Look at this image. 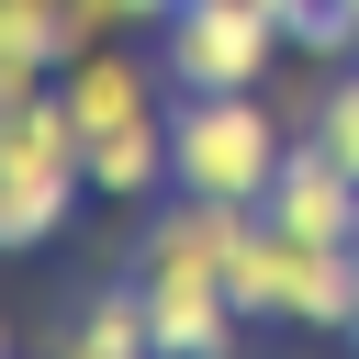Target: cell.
Instances as JSON below:
<instances>
[{"mask_svg":"<svg viewBox=\"0 0 359 359\" xmlns=\"http://www.w3.org/2000/svg\"><path fill=\"white\" fill-rule=\"evenodd\" d=\"M135 22V0H67V34L79 45H101V34H123Z\"/></svg>","mask_w":359,"mask_h":359,"instance_id":"4fadbf2b","label":"cell"},{"mask_svg":"<svg viewBox=\"0 0 359 359\" xmlns=\"http://www.w3.org/2000/svg\"><path fill=\"white\" fill-rule=\"evenodd\" d=\"M280 34H292V56H314V67H348V56H359V0H303Z\"/></svg>","mask_w":359,"mask_h":359,"instance_id":"8fae6325","label":"cell"},{"mask_svg":"<svg viewBox=\"0 0 359 359\" xmlns=\"http://www.w3.org/2000/svg\"><path fill=\"white\" fill-rule=\"evenodd\" d=\"M303 135H314L337 168H359V67H325V79L303 90Z\"/></svg>","mask_w":359,"mask_h":359,"instance_id":"30bf717a","label":"cell"},{"mask_svg":"<svg viewBox=\"0 0 359 359\" xmlns=\"http://www.w3.org/2000/svg\"><path fill=\"white\" fill-rule=\"evenodd\" d=\"M168 11H180V0H135V22H168Z\"/></svg>","mask_w":359,"mask_h":359,"instance_id":"5bb4252c","label":"cell"},{"mask_svg":"<svg viewBox=\"0 0 359 359\" xmlns=\"http://www.w3.org/2000/svg\"><path fill=\"white\" fill-rule=\"evenodd\" d=\"M348 348H359V314H348Z\"/></svg>","mask_w":359,"mask_h":359,"instance_id":"2e32d148","label":"cell"},{"mask_svg":"<svg viewBox=\"0 0 359 359\" xmlns=\"http://www.w3.org/2000/svg\"><path fill=\"white\" fill-rule=\"evenodd\" d=\"M348 314H359V247H314V236H292V292H280V325L348 337Z\"/></svg>","mask_w":359,"mask_h":359,"instance_id":"ba28073f","label":"cell"},{"mask_svg":"<svg viewBox=\"0 0 359 359\" xmlns=\"http://www.w3.org/2000/svg\"><path fill=\"white\" fill-rule=\"evenodd\" d=\"M348 359H359V348H348Z\"/></svg>","mask_w":359,"mask_h":359,"instance_id":"ac0fdd59","label":"cell"},{"mask_svg":"<svg viewBox=\"0 0 359 359\" xmlns=\"http://www.w3.org/2000/svg\"><path fill=\"white\" fill-rule=\"evenodd\" d=\"M79 191H90V146H79L67 101L45 90V101H22V112L0 123V258L56 247L67 213H79Z\"/></svg>","mask_w":359,"mask_h":359,"instance_id":"3957f363","label":"cell"},{"mask_svg":"<svg viewBox=\"0 0 359 359\" xmlns=\"http://www.w3.org/2000/svg\"><path fill=\"white\" fill-rule=\"evenodd\" d=\"M56 359H157V337H146V292H135V269L123 280H101L67 325H56Z\"/></svg>","mask_w":359,"mask_h":359,"instance_id":"9c48e42d","label":"cell"},{"mask_svg":"<svg viewBox=\"0 0 359 359\" xmlns=\"http://www.w3.org/2000/svg\"><path fill=\"white\" fill-rule=\"evenodd\" d=\"M348 67H359V56H348Z\"/></svg>","mask_w":359,"mask_h":359,"instance_id":"d6986e66","label":"cell"},{"mask_svg":"<svg viewBox=\"0 0 359 359\" xmlns=\"http://www.w3.org/2000/svg\"><path fill=\"white\" fill-rule=\"evenodd\" d=\"M0 359H11V325H0Z\"/></svg>","mask_w":359,"mask_h":359,"instance_id":"e0dca14e","label":"cell"},{"mask_svg":"<svg viewBox=\"0 0 359 359\" xmlns=\"http://www.w3.org/2000/svg\"><path fill=\"white\" fill-rule=\"evenodd\" d=\"M224 224L236 202H202V191H168L135 236V292H146V337L157 359H236L247 348V303L224 292Z\"/></svg>","mask_w":359,"mask_h":359,"instance_id":"6da1fadb","label":"cell"},{"mask_svg":"<svg viewBox=\"0 0 359 359\" xmlns=\"http://www.w3.org/2000/svg\"><path fill=\"white\" fill-rule=\"evenodd\" d=\"M258 11H269V22H292V11H303V0H258Z\"/></svg>","mask_w":359,"mask_h":359,"instance_id":"9a60e30c","label":"cell"},{"mask_svg":"<svg viewBox=\"0 0 359 359\" xmlns=\"http://www.w3.org/2000/svg\"><path fill=\"white\" fill-rule=\"evenodd\" d=\"M280 45H292V34H280L258 0H180V11L157 22L168 90H269Z\"/></svg>","mask_w":359,"mask_h":359,"instance_id":"277c9868","label":"cell"},{"mask_svg":"<svg viewBox=\"0 0 359 359\" xmlns=\"http://www.w3.org/2000/svg\"><path fill=\"white\" fill-rule=\"evenodd\" d=\"M292 157V112H269L258 90H180L168 101V191L202 202H258Z\"/></svg>","mask_w":359,"mask_h":359,"instance_id":"7a4b0ae2","label":"cell"},{"mask_svg":"<svg viewBox=\"0 0 359 359\" xmlns=\"http://www.w3.org/2000/svg\"><path fill=\"white\" fill-rule=\"evenodd\" d=\"M90 191L101 202H157L168 191V101L112 123V135H90Z\"/></svg>","mask_w":359,"mask_h":359,"instance_id":"52a82bcc","label":"cell"},{"mask_svg":"<svg viewBox=\"0 0 359 359\" xmlns=\"http://www.w3.org/2000/svg\"><path fill=\"white\" fill-rule=\"evenodd\" d=\"M157 79H168V67H146V56H123V45L101 34L90 56H67V67H56V101H67V123H79V146H90V135H112V123H135V112H157Z\"/></svg>","mask_w":359,"mask_h":359,"instance_id":"8992f818","label":"cell"},{"mask_svg":"<svg viewBox=\"0 0 359 359\" xmlns=\"http://www.w3.org/2000/svg\"><path fill=\"white\" fill-rule=\"evenodd\" d=\"M45 90H56V79H45L34 56H11V45H0V123H11L22 101H45Z\"/></svg>","mask_w":359,"mask_h":359,"instance_id":"7c38bea8","label":"cell"},{"mask_svg":"<svg viewBox=\"0 0 359 359\" xmlns=\"http://www.w3.org/2000/svg\"><path fill=\"white\" fill-rule=\"evenodd\" d=\"M258 213H269L280 236H314V247H359V168H337L314 135H292V157H280V180L258 191Z\"/></svg>","mask_w":359,"mask_h":359,"instance_id":"5b68a950","label":"cell"}]
</instances>
